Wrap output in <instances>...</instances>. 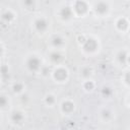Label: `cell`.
<instances>
[{"label": "cell", "mask_w": 130, "mask_h": 130, "mask_svg": "<svg viewBox=\"0 0 130 130\" xmlns=\"http://www.w3.org/2000/svg\"><path fill=\"white\" fill-rule=\"evenodd\" d=\"M118 27L120 28V29H125L126 27H127V25H128V22L124 19V18H122V19H120L119 21H118Z\"/></svg>", "instance_id": "cell-10"}, {"label": "cell", "mask_w": 130, "mask_h": 130, "mask_svg": "<svg viewBox=\"0 0 130 130\" xmlns=\"http://www.w3.org/2000/svg\"><path fill=\"white\" fill-rule=\"evenodd\" d=\"M82 72H83V75H84V76H88V75L90 74V70H89L88 68L83 69V71H82Z\"/></svg>", "instance_id": "cell-21"}, {"label": "cell", "mask_w": 130, "mask_h": 130, "mask_svg": "<svg viewBox=\"0 0 130 130\" xmlns=\"http://www.w3.org/2000/svg\"><path fill=\"white\" fill-rule=\"evenodd\" d=\"M73 108H74V106H73V104H72L71 102H65V103H63V105H62V109H63V111L66 112V113L71 112V111L73 110Z\"/></svg>", "instance_id": "cell-9"}, {"label": "cell", "mask_w": 130, "mask_h": 130, "mask_svg": "<svg viewBox=\"0 0 130 130\" xmlns=\"http://www.w3.org/2000/svg\"><path fill=\"white\" fill-rule=\"evenodd\" d=\"M118 59L121 63H125L126 62V59H127V55L125 52H121L119 55H118Z\"/></svg>", "instance_id": "cell-14"}, {"label": "cell", "mask_w": 130, "mask_h": 130, "mask_svg": "<svg viewBox=\"0 0 130 130\" xmlns=\"http://www.w3.org/2000/svg\"><path fill=\"white\" fill-rule=\"evenodd\" d=\"M11 119H12L13 122L19 123V122H21V120L23 119V116H22V114H21L20 112H14V113L12 114V116H11Z\"/></svg>", "instance_id": "cell-8"}, {"label": "cell", "mask_w": 130, "mask_h": 130, "mask_svg": "<svg viewBox=\"0 0 130 130\" xmlns=\"http://www.w3.org/2000/svg\"><path fill=\"white\" fill-rule=\"evenodd\" d=\"M103 116H104L105 118H106V117L108 118V117L110 116V112H109V111H104V112H103Z\"/></svg>", "instance_id": "cell-23"}, {"label": "cell", "mask_w": 130, "mask_h": 130, "mask_svg": "<svg viewBox=\"0 0 130 130\" xmlns=\"http://www.w3.org/2000/svg\"><path fill=\"white\" fill-rule=\"evenodd\" d=\"M62 44H63V40H62L61 38H59V37H55V38L53 39V45H54V46L59 47V46H61Z\"/></svg>", "instance_id": "cell-12"}, {"label": "cell", "mask_w": 130, "mask_h": 130, "mask_svg": "<svg viewBox=\"0 0 130 130\" xmlns=\"http://www.w3.org/2000/svg\"><path fill=\"white\" fill-rule=\"evenodd\" d=\"M61 16L64 18V19H68L70 16H71V14H72V11H71V9L69 8V7H64V8H62V10H61Z\"/></svg>", "instance_id": "cell-7"}, {"label": "cell", "mask_w": 130, "mask_h": 130, "mask_svg": "<svg viewBox=\"0 0 130 130\" xmlns=\"http://www.w3.org/2000/svg\"><path fill=\"white\" fill-rule=\"evenodd\" d=\"M13 89H14V91H20L21 89H22V84L21 83H15L14 85H13Z\"/></svg>", "instance_id": "cell-16"}, {"label": "cell", "mask_w": 130, "mask_h": 130, "mask_svg": "<svg viewBox=\"0 0 130 130\" xmlns=\"http://www.w3.org/2000/svg\"><path fill=\"white\" fill-rule=\"evenodd\" d=\"M1 52H2V48H1V46H0V54H1Z\"/></svg>", "instance_id": "cell-24"}, {"label": "cell", "mask_w": 130, "mask_h": 130, "mask_svg": "<svg viewBox=\"0 0 130 130\" xmlns=\"http://www.w3.org/2000/svg\"><path fill=\"white\" fill-rule=\"evenodd\" d=\"M32 4H34V0H24V5H25V6L29 7V6H31Z\"/></svg>", "instance_id": "cell-20"}, {"label": "cell", "mask_w": 130, "mask_h": 130, "mask_svg": "<svg viewBox=\"0 0 130 130\" xmlns=\"http://www.w3.org/2000/svg\"><path fill=\"white\" fill-rule=\"evenodd\" d=\"M54 102V99H53V96H47V103H49V104H52Z\"/></svg>", "instance_id": "cell-22"}, {"label": "cell", "mask_w": 130, "mask_h": 130, "mask_svg": "<svg viewBox=\"0 0 130 130\" xmlns=\"http://www.w3.org/2000/svg\"><path fill=\"white\" fill-rule=\"evenodd\" d=\"M55 77L58 79V80H63L67 77V72L66 70L64 69H57L55 71Z\"/></svg>", "instance_id": "cell-6"}, {"label": "cell", "mask_w": 130, "mask_h": 130, "mask_svg": "<svg viewBox=\"0 0 130 130\" xmlns=\"http://www.w3.org/2000/svg\"><path fill=\"white\" fill-rule=\"evenodd\" d=\"M7 104V100L5 96H0V107H5Z\"/></svg>", "instance_id": "cell-17"}, {"label": "cell", "mask_w": 130, "mask_h": 130, "mask_svg": "<svg viewBox=\"0 0 130 130\" xmlns=\"http://www.w3.org/2000/svg\"><path fill=\"white\" fill-rule=\"evenodd\" d=\"M28 69L30 71H36L39 69L40 65H41V62L40 60L37 58V57H30L28 60H27V63H26Z\"/></svg>", "instance_id": "cell-1"}, {"label": "cell", "mask_w": 130, "mask_h": 130, "mask_svg": "<svg viewBox=\"0 0 130 130\" xmlns=\"http://www.w3.org/2000/svg\"><path fill=\"white\" fill-rule=\"evenodd\" d=\"M95 11L98 13H100V14H104V13H106L108 11V5L106 3H104V2H100L95 6Z\"/></svg>", "instance_id": "cell-5"}, {"label": "cell", "mask_w": 130, "mask_h": 130, "mask_svg": "<svg viewBox=\"0 0 130 130\" xmlns=\"http://www.w3.org/2000/svg\"><path fill=\"white\" fill-rule=\"evenodd\" d=\"M36 28L39 30V31H44L46 28H47V21L43 18H40L36 21Z\"/></svg>", "instance_id": "cell-4"}, {"label": "cell", "mask_w": 130, "mask_h": 130, "mask_svg": "<svg viewBox=\"0 0 130 130\" xmlns=\"http://www.w3.org/2000/svg\"><path fill=\"white\" fill-rule=\"evenodd\" d=\"M84 49L85 51H94L96 49V43L92 39H88L84 43Z\"/></svg>", "instance_id": "cell-3"}, {"label": "cell", "mask_w": 130, "mask_h": 130, "mask_svg": "<svg viewBox=\"0 0 130 130\" xmlns=\"http://www.w3.org/2000/svg\"><path fill=\"white\" fill-rule=\"evenodd\" d=\"M75 10H76V12L78 13V14H82V13H84L86 10H87V5H86V3L84 2V1H77L76 3H75Z\"/></svg>", "instance_id": "cell-2"}, {"label": "cell", "mask_w": 130, "mask_h": 130, "mask_svg": "<svg viewBox=\"0 0 130 130\" xmlns=\"http://www.w3.org/2000/svg\"><path fill=\"white\" fill-rule=\"evenodd\" d=\"M0 71H1V73H2V75H3L4 77H6V76L8 75V68H7L6 66H2L1 69H0Z\"/></svg>", "instance_id": "cell-15"}, {"label": "cell", "mask_w": 130, "mask_h": 130, "mask_svg": "<svg viewBox=\"0 0 130 130\" xmlns=\"http://www.w3.org/2000/svg\"><path fill=\"white\" fill-rule=\"evenodd\" d=\"M62 59V56L59 54V53H52L51 54V60L54 61V62H59L60 60Z\"/></svg>", "instance_id": "cell-11"}, {"label": "cell", "mask_w": 130, "mask_h": 130, "mask_svg": "<svg viewBox=\"0 0 130 130\" xmlns=\"http://www.w3.org/2000/svg\"><path fill=\"white\" fill-rule=\"evenodd\" d=\"M111 92H112V91H111V89H110V88H108V87H105V88L103 89V93H104L106 96L110 95V94H111Z\"/></svg>", "instance_id": "cell-18"}, {"label": "cell", "mask_w": 130, "mask_h": 130, "mask_svg": "<svg viewBox=\"0 0 130 130\" xmlns=\"http://www.w3.org/2000/svg\"><path fill=\"white\" fill-rule=\"evenodd\" d=\"M2 18L4 20H6V21H10L13 18V14L10 13V12H5V13L2 14Z\"/></svg>", "instance_id": "cell-13"}, {"label": "cell", "mask_w": 130, "mask_h": 130, "mask_svg": "<svg viewBox=\"0 0 130 130\" xmlns=\"http://www.w3.org/2000/svg\"><path fill=\"white\" fill-rule=\"evenodd\" d=\"M84 86H85V88H86V89H91V88L93 87V84H92V82L88 81V82H86V83H85V85H84Z\"/></svg>", "instance_id": "cell-19"}]
</instances>
